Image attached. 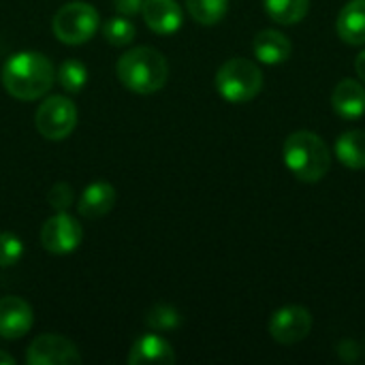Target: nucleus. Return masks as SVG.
Instances as JSON below:
<instances>
[{
    "label": "nucleus",
    "mask_w": 365,
    "mask_h": 365,
    "mask_svg": "<svg viewBox=\"0 0 365 365\" xmlns=\"http://www.w3.org/2000/svg\"><path fill=\"white\" fill-rule=\"evenodd\" d=\"M0 79L4 90L13 98L28 103V101L43 98L51 90L56 81V71L45 53L19 51L4 62Z\"/></svg>",
    "instance_id": "1"
},
{
    "label": "nucleus",
    "mask_w": 365,
    "mask_h": 365,
    "mask_svg": "<svg viewBox=\"0 0 365 365\" xmlns=\"http://www.w3.org/2000/svg\"><path fill=\"white\" fill-rule=\"evenodd\" d=\"M120 83L135 94H154L169 79V62L154 47H133L115 64Z\"/></svg>",
    "instance_id": "2"
},
{
    "label": "nucleus",
    "mask_w": 365,
    "mask_h": 365,
    "mask_svg": "<svg viewBox=\"0 0 365 365\" xmlns=\"http://www.w3.org/2000/svg\"><path fill=\"white\" fill-rule=\"evenodd\" d=\"M282 160L299 182L317 184L329 173L331 150L317 133L297 130L287 137L282 145Z\"/></svg>",
    "instance_id": "3"
},
{
    "label": "nucleus",
    "mask_w": 365,
    "mask_h": 365,
    "mask_svg": "<svg viewBox=\"0 0 365 365\" xmlns=\"http://www.w3.org/2000/svg\"><path fill=\"white\" fill-rule=\"evenodd\" d=\"M216 90L229 103H248L263 90V73L252 60L231 58L216 73Z\"/></svg>",
    "instance_id": "4"
},
{
    "label": "nucleus",
    "mask_w": 365,
    "mask_h": 365,
    "mask_svg": "<svg viewBox=\"0 0 365 365\" xmlns=\"http://www.w3.org/2000/svg\"><path fill=\"white\" fill-rule=\"evenodd\" d=\"M101 26V15L90 2H66L62 4L51 21L56 38L64 45L88 43Z\"/></svg>",
    "instance_id": "5"
},
{
    "label": "nucleus",
    "mask_w": 365,
    "mask_h": 365,
    "mask_svg": "<svg viewBox=\"0 0 365 365\" xmlns=\"http://www.w3.org/2000/svg\"><path fill=\"white\" fill-rule=\"evenodd\" d=\"M36 130L49 141L66 139L77 126V107L64 94L47 96L34 113Z\"/></svg>",
    "instance_id": "6"
},
{
    "label": "nucleus",
    "mask_w": 365,
    "mask_h": 365,
    "mask_svg": "<svg viewBox=\"0 0 365 365\" xmlns=\"http://www.w3.org/2000/svg\"><path fill=\"white\" fill-rule=\"evenodd\" d=\"M81 240V222L66 212H58L56 216L47 218L41 229V244L51 255H71L79 248Z\"/></svg>",
    "instance_id": "7"
},
{
    "label": "nucleus",
    "mask_w": 365,
    "mask_h": 365,
    "mask_svg": "<svg viewBox=\"0 0 365 365\" xmlns=\"http://www.w3.org/2000/svg\"><path fill=\"white\" fill-rule=\"evenodd\" d=\"M312 331V314L304 306H284L269 319V336L284 346L306 340Z\"/></svg>",
    "instance_id": "8"
},
{
    "label": "nucleus",
    "mask_w": 365,
    "mask_h": 365,
    "mask_svg": "<svg viewBox=\"0 0 365 365\" xmlns=\"http://www.w3.org/2000/svg\"><path fill=\"white\" fill-rule=\"evenodd\" d=\"M26 361L28 365H79L81 355L68 338L43 334L28 346Z\"/></svg>",
    "instance_id": "9"
},
{
    "label": "nucleus",
    "mask_w": 365,
    "mask_h": 365,
    "mask_svg": "<svg viewBox=\"0 0 365 365\" xmlns=\"http://www.w3.org/2000/svg\"><path fill=\"white\" fill-rule=\"evenodd\" d=\"M34 325V312L28 302L15 295L0 299V338L19 340Z\"/></svg>",
    "instance_id": "10"
},
{
    "label": "nucleus",
    "mask_w": 365,
    "mask_h": 365,
    "mask_svg": "<svg viewBox=\"0 0 365 365\" xmlns=\"http://www.w3.org/2000/svg\"><path fill=\"white\" fill-rule=\"evenodd\" d=\"M143 21L156 34H173L182 28L184 13L175 0H143Z\"/></svg>",
    "instance_id": "11"
},
{
    "label": "nucleus",
    "mask_w": 365,
    "mask_h": 365,
    "mask_svg": "<svg viewBox=\"0 0 365 365\" xmlns=\"http://www.w3.org/2000/svg\"><path fill=\"white\" fill-rule=\"evenodd\" d=\"M331 107L342 120L364 118L365 88L357 79H342L331 92Z\"/></svg>",
    "instance_id": "12"
},
{
    "label": "nucleus",
    "mask_w": 365,
    "mask_h": 365,
    "mask_svg": "<svg viewBox=\"0 0 365 365\" xmlns=\"http://www.w3.org/2000/svg\"><path fill=\"white\" fill-rule=\"evenodd\" d=\"M175 361V353L173 346L158 334H145L141 336L130 353H128V364L130 365H145V364H173Z\"/></svg>",
    "instance_id": "13"
},
{
    "label": "nucleus",
    "mask_w": 365,
    "mask_h": 365,
    "mask_svg": "<svg viewBox=\"0 0 365 365\" xmlns=\"http://www.w3.org/2000/svg\"><path fill=\"white\" fill-rule=\"evenodd\" d=\"M118 201V192L109 182H92L90 186L83 188L81 199L77 203V210L86 218H103L107 216Z\"/></svg>",
    "instance_id": "14"
},
{
    "label": "nucleus",
    "mask_w": 365,
    "mask_h": 365,
    "mask_svg": "<svg viewBox=\"0 0 365 365\" xmlns=\"http://www.w3.org/2000/svg\"><path fill=\"white\" fill-rule=\"evenodd\" d=\"M252 49H255L257 60L263 64H269V66H278V64L287 62L293 53V45H291L289 36L282 34L280 30H261L255 36Z\"/></svg>",
    "instance_id": "15"
},
{
    "label": "nucleus",
    "mask_w": 365,
    "mask_h": 365,
    "mask_svg": "<svg viewBox=\"0 0 365 365\" xmlns=\"http://www.w3.org/2000/svg\"><path fill=\"white\" fill-rule=\"evenodd\" d=\"M336 30L346 45H365V0H351L342 6Z\"/></svg>",
    "instance_id": "16"
},
{
    "label": "nucleus",
    "mask_w": 365,
    "mask_h": 365,
    "mask_svg": "<svg viewBox=\"0 0 365 365\" xmlns=\"http://www.w3.org/2000/svg\"><path fill=\"white\" fill-rule=\"evenodd\" d=\"M336 158L353 171L365 169V130L361 128H353L346 130L338 137L336 141Z\"/></svg>",
    "instance_id": "17"
},
{
    "label": "nucleus",
    "mask_w": 365,
    "mask_h": 365,
    "mask_svg": "<svg viewBox=\"0 0 365 365\" xmlns=\"http://www.w3.org/2000/svg\"><path fill=\"white\" fill-rule=\"evenodd\" d=\"M263 6L274 21L282 26H295L308 15L310 0H263Z\"/></svg>",
    "instance_id": "18"
},
{
    "label": "nucleus",
    "mask_w": 365,
    "mask_h": 365,
    "mask_svg": "<svg viewBox=\"0 0 365 365\" xmlns=\"http://www.w3.org/2000/svg\"><path fill=\"white\" fill-rule=\"evenodd\" d=\"M186 9L197 24L214 26L227 15L229 0H186Z\"/></svg>",
    "instance_id": "19"
},
{
    "label": "nucleus",
    "mask_w": 365,
    "mask_h": 365,
    "mask_svg": "<svg viewBox=\"0 0 365 365\" xmlns=\"http://www.w3.org/2000/svg\"><path fill=\"white\" fill-rule=\"evenodd\" d=\"M58 81L64 92L77 94L88 83V68L79 60H64L58 68Z\"/></svg>",
    "instance_id": "20"
},
{
    "label": "nucleus",
    "mask_w": 365,
    "mask_h": 365,
    "mask_svg": "<svg viewBox=\"0 0 365 365\" xmlns=\"http://www.w3.org/2000/svg\"><path fill=\"white\" fill-rule=\"evenodd\" d=\"M135 24L128 17H111L103 26V36L113 47H126L135 38Z\"/></svg>",
    "instance_id": "21"
},
{
    "label": "nucleus",
    "mask_w": 365,
    "mask_h": 365,
    "mask_svg": "<svg viewBox=\"0 0 365 365\" xmlns=\"http://www.w3.org/2000/svg\"><path fill=\"white\" fill-rule=\"evenodd\" d=\"M180 323H182L180 312L173 306H167V304L154 306L145 317V325L152 331H173V329L180 327Z\"/></svg>",
    "instance_id": "22"
},
{
    "label": "nucleus",
    "mask_w": 365,
    "mask_h": 365,
    "mask_svg": "<svg viewBox=\"0 0 365 365\" xmlns=\"http://www.w3.org/2000/svg\"><path fill=\"white\" fill-rule=\"evenodd\" d=\"M21 255H24L21 240L11 231H2L0 233V267H13L15 263H19Z\"/></svg>",
    "instance_id": "23"
},
{
    "label": "nucleus",
    "mask_w": 365,
    "mask_h": 365,
    "mask_svg": "<svg viewBox=\"0 0 365 365\" xmlns=\"http://www.w3.org/2000/svg\"><path fill=\"white\" fill-rule=\"evenodd\" d=\"M47 203L56 212H66L73 203V188L66 182H58L56 186H51V190L47 195Z\"/></svg>",
    "instance_id": "24"
},
{
    "label": "nucleus",
    "mask_w": 365,
    "mask_h": 365,
    "mask_svg": "<svg viewBox=\"0 0 365 365\" xmlns=\"http://www.w3.org/2000/svg\"><path fill=\"white\" fill-rule=\"evenodd\" d=\"M113 6L120 15L124 17H133L137 13H141L143 0H113Z\"/></svg>",
    "instance_id": "25"
},
{
    "label": "nucleus",
    "mask_w": 365,
    "mask_h": 365,
    "mask_svg": "<svg viewBox=\"0 0 365 365\" xmlns=\"http://www.w3.org/2000/svg\"><path fill=\"white\" fill-rule=\"evenodd\" d=\"M355 71H357L359 79L365 83V49L357 56V60H355Z\"/></svg>",
    "instance_id": "26"
},
{
    "label": "nucleus",
    "mask_w": 365,
    "mask_h": 365,
    "mask_svg": "<svg viewBox=\"0 0 365 365\" xmlns=\"http://www.w3.org/2000/svg\"><path fill=\"white\" fill-rule=\"evenodd\" d=\"M13 364H15V359H13L9 353L0 351V365H13Z\"/></svg>",
    "instance_id": "27"
}]
</instances>
